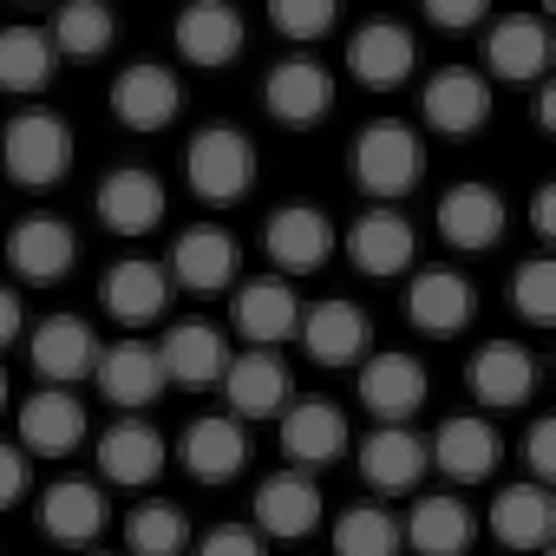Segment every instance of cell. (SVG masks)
<instances>
[{
    "label": "cell",
    "mask_w": 556,
    "mask_h": 556,
    "mask_svg": "<svg viewBox=\"0 0 556 556\" xmlns=\"http://www.w3.org/2000/svg\"><path fill=\"white\" fill-rule=\"evenodd\" d=\"M184 184L203 203H242L255 190V138L236 125H203L184 151Z\"/></svg>",
    "instance_id": "cell-2"
},
{
    "label": "cell",
    "mask_w": 556,
    "mask_h": 556,
    "mask_svg": "<svg viewBox=\"0 0 556 556\" xmlns=\"http://www.w3.org/2000/svg\"><path fill=\"white\" fill-rule=\"evenodd\" d=\"M268 21L282 40L308 47V40H328L334 21H341V0H268Z\"/></svg>",
    "instance_id": "cell-41"
},
{
    "label": "cell",
    "mask_w": 556,
    "mask_h": 556,
    "mask_svg": "<svg viewBox=\"0 0 556 556\" xmlns=\"http://www.w3.org/2000/svg\"><path fill=\"white\" fill-rule=\"evenodd\" d=\"M491 536H497L504 549H517V556L549 549V543H556V497H549V484H536V478L504 484V491L491 497Z\"/></svg>",
    "instance_id": "cell-17"
},
{
    "label": "cell",
    "mask_w": 556,
    "mask_h": 556,
    "mask_svg": "<svg viewBox=\"0 0 556 556\" xmlns=\"http://www.w3.org/2000/svg\"><path fill=\"white\" fill-rule=\"evenodd\" d=\"M530 229H536V236H556V184H536V197H530Z\"/></svg>",
    "instance_id": "cell-47"
},
{
    "label": "cell",
    "mask_w": 556,
    "mask_h": 556,
    "mask_svg": "<svg viewBox=\"0 0 556 556\" xmlns=\"http://www.w3.org/2000/svg\"><path fill=\"white\" fill-rule=\"evenodd\" d=\"M8 400H14V393H8V367H0V413H8Z\"/></svg>",
    "instance_id": "cell-48"
},
{
    "label": "cell",
    "mask_w": 556,
    "mask_h": 556,
    "mask_svg": "<svg viewBox=\"0 0 556 556\" xmlns=\"http://www.w3.org/2000/svg\"><path fill=\"white\" fill-rule=\"evenodd\" d=\"M295 334H302L308 361H321V367H354L361 354H374V315L348 295H328V302L302 308Z\"/></svg>",
    "instance_id": "cell-6"
},
{
    "label": "cell",
    "mask_w": 556,
    "mask_h": 556,
    "mask_svg": "<svg viewBox=\"0 0 556 556\" xmlns=\"http://www.w3.org/2000/svg\"><path fill=\"white\" fill-rule=\"evenodd\" d=\"M504 197L484 184V177H465V184H452L445 197H439V236L452 242V249H465V255H478V249H491L497 236H504Z\"/></svg>",
    "instance_id": "cell-26"
},
{
    "label": "cell",
    "mask_w": 556,
    "mask_h": 556,
    "mask_svg": "<svg viewBox=\"0 0 556 556\" xmlns=\"http://www.w3.org/2000/svg\"><path fill=\"white\" fill-rule=\"evenodd\" d=\"M0 164H8V177L27 184V190H53L73 170V125L60 112H21L8 131H0Z\"/></svg>",
    "instance_id": "cell-3"
},
{
    "label": "cell",
    "mask_w": 556,
    "mask_h": 556,
    "mask_svg": "<svg viewBox=\"0 0 556 556\" xmlns=\"http://www.w3.org/2000/svg\"><path fill=\"white\" fill-rule=\"evenodd\" d=\"M328 517V497L308 471H275L255 484V530L262 536H315Z\"/></svg>",
    "instance_id": "cell-18"
},
{
    "label": "cell",
    "mask_w": 556,
    "mask_h": 556,
    "mask_svg": "<svg viewBox=\"0 0 556 556\" xmlns=\"http://www.w3.org/2000/svg\"><path fill=\"white\" fill-rule=\"evenodd\" d=\"M426 471H432V452L413 426H380L361 439V478L374 491H419Z\"/></svg>",
    "instance_id": "cell-32"
},
{
    "label": "cell",
    "mask_w": 556,
    "mask_h": 556,
    "mask_svg": "<svg viewBox=\"0 0 556 556\" xmlns=\"http://www.w3.org/2000/svg\"><path fill=\"white\" fill-rule=\"evenodd\" d=\"M354 367H361V406L380 426H406L426 406V393H432L426 361H413V354H361Z\"/></svg>",
    "instance_id": "cell-7"
},
{
    "label": "cell",
    "mask_w": 556,
    "mask_h": 556,
    "mask_svg": "<svg viewBox=\"0 0 556 556\" xmlns=\"http://www.w3.org/2000/svg\"><path fill=\"white\" fill-rule=\"evenodd\" d=\"M471 393H478V406H491V413H510V406H523L530 393H536V354L523 348V341H484L478 354H471Z\"/></svg>",
    "instance_id": "cell-28"
},
{
    "label": "cell",
    "mask_w": 556,
    "mask_h": 556,
    "mask_svg": "<svg viewBox=\"0 0 556 556\" xmlns=\"http://www.w3.org/2000/svg\"><path fill=\"white\" fill-rule=\"evenodd\" d=\"M197 556H268V549H262V536H255L249 523H216V530L197 543Z\"/></svg>",
    "instance_id": "cell-43"
},
{
    "label": "cell",
    "mask_w": 556,
    "mask_h": 556,
    "mask_svg": "<svg viewBox=\"0 0 556 556\" xmlns=\"http://www.w3.org/2000/svg\"><path fill=\"white\" fill-rule=\"evenodd\" d=\"M99 308L118 321V328H151L164 321L170 308V268L144 262V255H125L105 268V282H99Z\"/></svg>",
    "instance_id": "cell-9"
},
{
    "label": "cell",
    "mask_w": 556,
    "mask_h": 556,
    "mask_svg": "<svg viewBox=\"0 0 556 556\" xmlns=\"http://www.w3.org/2000/svg\"><path fill=\"white\" fill-rule=\"evenodd\" d=\"M184 543H190V523L170 497H151L125 517V549L131 556H184Z\"/></svg>",
    "instance_id": "cell-38"
},
{
    "label": "cell",
    "mask_w": 556,
    "mask_h": 556,
    "mask_svg": "<svg viewBox=\"0 0 556 556\" xmlns=\"http://www.w3.org/2000/svg\"><path fill=\"white\" fill-rule=\"evenodd\" d=\"M471 315H478V295H471V282L458 268H419L413 282H406V321L419 328V334H465L471 328Z\"/></svg>",
    "instance_id": "cell-19"
},
{
    "label": "cell",
    "mask_w": 556,
    "mask_h": 556,
    "mask_svg": "<svg viewBox=\"0 0 556 556\" xmlns=\"http://www.w3.org/2000/svg\"><path fill=\"white\" fill-rule=\"evenodd\" d=\"M471 510H465V497H452V491H426V497H413V510H406V543L419 549V556H465V543H471Z\"/></svg>",
    "instance_id": "cell-35"
},
{
    "label": "cell",
    "mask_w": 556,
    "mask_h": 556,
    "mask_svg": "<svg viewBox=\"0 0 556 556\" xmlns=\"http://www.w3.org/2000/svg\"><path fill=\"white\" fill-rule=\"evenodd\" d=\"M8 262H14V275L21 282H60V275L79 262V236H73V223H60V216H27V223H14V236H8Z\"/></svg>",
    "instance_id": "cell-29"
},
{
    "label": "cell",
    "mask_w": 556,
    "mask_h": 556,
    "mask_svg": "<svg viewBox=\"0 0 556 556\" xmlns=\"http://www.w3.org/2000/svg\"><path fill=\"white\" fill-rule=\"evenodd\" d=\"M47 34H53V53H60V60L92 66V60L112 53V40H118V14L105 8V0H60V14H53Z\"/></svg>",
    "instance_id": "cell-36"
},
{
    "label": "cell",
    "mask_w": 556,
    "mask_h": 556,
    "mask_svg": "<svg viewBox=\"0 0 556 556\" xmlns=\"http://www.w3.org/2000/svg\"><path fill=\"white\" fill-rule=\"evenodd\" d=\"M164 210H170V197H164V177L157 170L125 164V170H112L99 184V223L112 236H151L164 223Z\"/></svg>",
    "instance_id": "cell-25"
},
{
    "label": "cell",
    "mask_w": 556,
    "mask_h": 556,
    "mask_svg": "<svg viewBox=\"0 0 556 556\" xmlns=\"http://www.w3.org/2000/svg\"><path fill=\"white\" fill-rule=\"evenodd\" d=\"M177 458L197 484H229L242 465H249V426L236 413H210V419H190L184 439H177Z\"/></svg>",
    "instance_id": "cell-16"
},
{
    "label": "cell",
    "mask_w": 556,
    "mask_h": 556,
    "mask_svg": "<svg viewBox=\"0 0 556 556\" xmlns=\"http://www.w3.org/2000/svg\"><path fill=\"white\" fill-rule=\"evenodd\" d=\"M27 452L21 445H8V439H0V510H14L21 497H27Z\"/></svg>",
    "instance_id": "cell-45"
},
{
    "label": "cell",
    "mask_w": 556,
    "mask_h": 556,
    "mask_svg": "<svg viewBox=\"0 0 556 556\" xmlns=\"http://www.w3.org/2000/svg\"><path fill=\"white\" fill-rule=\"evenodd\" d=\"M177 105H184V86L157 60H138L112 79V118L125 131H164V125H177Z\"/></svg>",
    "instance_id": "cell-10"
},
{
    "label": "cell",
    "mask_w": 556,
    "mask_h": 556,
    "mask_svg": "<svg viewBox=\"0 0 556 556\" xmlns=\"http://www.w3.org/2000/svg\"><path fill=\"white\" fill-rule=\"evenodd\" d=\"M236 268H242V255L223 223H190L170 242V282H184L190 295H223L236 282Z\"/></svg>",
    "instance_id": "cell-12"
},
{
    "label": "cell",
    "mask_w": 556,
    "mask_h": 556,
    "mask_svg": "<svg viewBox=\"0 0 556 556\" xmlns=\"http://www.w3.org/2000/svg\"><path fill=\"white\" fill-rule=\"evenodd\" d=\"M549 27L536 21V14H504V21H491V34H484V66H491V79H504V86H530V79H543L549 73Z\"/></svg>",
    "instance_id": "cell-24"
},
{
    "label": "cell",
    "mask_w": 556,
    "mask_h": 556,
    "mask_svg": "<svg viewBox=\"0 0 556 556\" xmlns=\"http://www.w3.org/2000/svg\"><path fill=\"white\" fill-rule=\"evenodd\" d=\"M40 523H47L53 543H92V536L112 523V504H105V491L86 484V478H53L47 497H40Z\"/></svg>",
    "instance_id": "cell-34"
},
{
    "label": "cell",
    "mask_w": 556,
    "mask_h": 556,
    "mask_svg": "<svg viewBox=\"0 0 556 556\" xmlns=\"http://www.w3.org/2000/svg\"><path fill=\"white\" fill-rule=\"evenodd\" d=\"M92 380H99V393L112 400V406H125V413H144L170 380H164V361H157V348L151 341H112V348H99V367H92Z\"/></svg>",
    "instance_id": "cell-21"
},
{
    "label": "cell",
    "mask_w": 556,
    "mask_h": 556,
    "mask_svg": "<svg viewBox=\"0 0 556 556\" xmlns=\"http://www.w3.org/2000/svg\"><path fill=\"white\" fill-rule=\"evenodd\" d=\"M170 40H177V60L184 66L216 73V66H229L242 53L249 27H242V14L229 8V0H190V8L177 14V27H170Z\"/></svg>",
    "instance_id": "cell-8"
},
{
    "label": "cell",
    "mask_w": 556,
    "mask_h": 556,
    "mask_svg": "<svg viewBox=\"0 0 556 556\" xmlns=\"http://www.w3.org/2000/svg\"><path fill=\"white\" fill-rule=\"evenodd\" d=\"M164 465H170V445H164V432L144 426V419H118V426L99 432V471H105L112 484H157Z\"/></svg>",
    "instance_id": "cell-31"
},
{
    "label": "cell",
    "mask_w": 556,
    "mask_h": 556,
    "mask_svg": "<svg viewBox=\"0 0 556 556\" xmlns=\"http://www.w3.org/2000/svg\"><path fill=\"white\" fill-rule=\"evenodd\" d=\"M157 361H164V380L170 387H216L223 367H229V341L210 321H177L157 341Z\"/></svg>",
    "instance_id": "cell-33"
},
{
    "label": "cell",
    "mask_w": 556,
    "mask_h": 556,
    "mask_svg": "<svg viewBox=\"0 0 556 556\" xmlns=\"http://www.w3.org/2000/svg\"><path fill=\"white\" fill-rule=\"evenodd\" d=\"M536 556H543V549H536Z\"/></svg>",
    "instance_id": "cell-50"
},
{
    "label": "cell",
    "mask_w": 556,
    "mask_h": 556,
    "mask_svg": "<svg viewBox=\"0 0 556 556\" xmlns=\"http://www.w3.org/2000/svg\"><path fill=\"white\" fill-rule=\"evenodd\" d=\"M262 105H268L275 125L308 131V125H321L328 105H334V73H328L321 60H282V66L262 79Z\"/></svg>",
    "instance_id": "cell-13"
},
{
    "label": "cell",
    "mask_w": 556,
    "mask_h": 556,
    "mask_svg": "<svg viewBox=\"0 0 556 556\" xmlns=\"http://www.w3.org/2000/svg\"><path fill=\"white\" fill-rule=\"evenodd\" d=\"M426 177V144L413 125L400 118H374L361 138H354V184L374 197V203H400L406 190H419Z\"/></svg>",
    "instance_id": "cell-1"
},
{
    "label": "cell",
    "mask_w": 556,
    "mask_h": 556,
    "mask_svg": "<svg viewBox=\"0 0 556 556\" xmlns=\"http://www.w3.org/2000/svg\"><path fill=\"white\" fill-rule=\"evenodd\" d=\"M21 328H27V315H21V295L0 282V348H14L21 341Z\"/></svg>",
    "instance_id": "cell-46"
},
{
    "label": "cell",
    "mask_w": 556,
    "mask_h": 556,
    "mask_svg": "<svg viewBox=\"0 0 556 556\" xmlns=\"http://www.w3.org/2000/svg\"><path fill=\"white\" fill-rule=\"evenodd\" d=\"M334 556H400V517L380 504H348L334 517Z\"/></svg>",
    "instance_id": "cell-39"
},
{
    "label": "cell",
    "mask_w": 556,
    "mask_h": 556,
    "mask_svg": "<svg viewBox=\"0 0 556 556\" xmlns=\"http://www.w3.org/2000/svg\"><path fill=\"white\" fill-rule=\"evenodd\" d=\"M27 8H40V0H27Z\"/></svg>",
    "instance_id": "cell-49"
},
{
    "label": "cell",
    "mask_w": 556,
    "mask_h": 556,
    "mask_svg": "<svg viewBox=\"0 0 556 556\" xmlns=\"http://www.w3.org/2000/svg\"><path fill=\"white\" fill-rule=\"evenodd\" d=\"M27 354H34V374L47 387H73V380H86L99 367V334L79 315H47L34 328V341H27Z\"/></svg>",
    "instance_id": "cell-27"
},
{
    "label": "cell",
    "mask_w": 556,
    "mask_h": 556,
    "mask_svg": "<svg viewBox=\"0 0 556 556\" xmlns=\"http://www.w3.org/2000/svg\"><path fill=\"white\" fill-rule=\"evenodd\" d=\"M510 302H517V315H523L530 328H556V262H549V255L517 262V275H510Z\"/></svg>",
    "instance_id": "cell-40"
},
{
    "label": "cell",
    "mask_w": 556,
    "mask_h": 556,
    "mask_svg": "<svg viewBox=\"0 0 556 556\" xmlns=\"http://www.w3.org/2000/svg\"><path fill=\"white\" fill-rule=\"evenodd\" d=\"M348 452V419L334 400H295L282 406V458L315 471V465H334Z\"/></svg>",
    "instance_id": "cell-30"
},
{
    "label": "cell",
    "mask_w": 556,
    "mask_h": 556,
    "mask_svg": "<svg viewBox=\"0 0 556 556\" xmlns=\"http://www.w3.org/2000/svg\"><path fill=\"white\" fill-rule=\"evenodd\" d=\"M216 387L229 393V413H236L242 426L289 406V367H282V354H275V348L229 354V367H223V380H216Z\"/></svg>",
    "instance_id": "cell-23"
},
{
    "label": "cell",
    "mask_w": 556,
    "mask_h": 556,
    "mask_svg": "<svg viewBox=\"0 0 556 556\" xmlns=\"http://www.w3.org/2000/svg\"><path fill=\"white\" fill-rule=\"evenodd\" d=\"M229 321L249 348H282L295 341L302 302L289 289V275H255V282H229Z\"/></svg>",
    "instance_id": "cell-5"
},
{
    "label": "cell",
    "mask_w": 556,
    "mask_h": 556,
    "mask_svg": "<svg viewBox=\"0 0 556 556\" xmlns=\"http://www.w3.org/2000/svg\"><path fill=\"white\" fill-rule=\"evenodd\" d=\"M419 66V40L400 27V21H367L354 40H348V73L367 86V92H393L406 86Z\"/></svg>",
    "instance_id": "cell-20"
},
{
    "label": "cell",
    "mask_w": 556,
    "mask_h": 556,
    "mask_svg": "<svg viewBox=\"0 0 556 556\" xmlns=\"http://www.w3.org/2000/svg\"><path fill=\"white\" fill-rule=\"evenodd\" d=\"M523 465H530L536 484L556 478V419H536V426H530V439H523Z\"/></svg>",
    "instance_id": "cell-44"
},
{
    "label": "cell",
    "mask_w": 556,
    "mask_h": 556,
    "mask_svg": "<svg viewBox=\"0 0 556 556\" xmlns=\"http://www.w3.org/2000/svg\"><path fill=\"white\" fill-rule=\"evenodd\" d=\"M426 452H432V471H445L452 484H484V478L497 471V458H504V439H497L491 419L458 413V419H445V426L426 439Z\"/></svg>",
    "instance_id": "cell-22"
},
{
    "label": "cell",
    "mask_w": 556,
    "mask_h": 556,
    "mask_svg": "<svg viewBox=\"0 0 556 556\" xmlns=\"http://www.w3.org/2000/svg\"><path fill=\"white\" fill-rule=\"evenodd\" d=\"M419 112H426L432 131L471 138V131H484V118H491V79L471 73V66H439V73L426 79V92H419Z\"/></svg>",
    "instance_id": "cell-11"
},
{
    "label": "cell",
    "mask_w": 556,
    "mask_h": 556,
    "mask_svg": "<svg viewBox=\"0 0 556 556\" xmlns=\"http://www.w3.org/2000/svg\"><path fill=\"white\" fill-rule=\"evenodd\" d=\"M419 8H426V21L445 27V34H465V27L491 21V0H419Z\"/></svg>",
    "instance_id": "cell-42"
},
{
    "label": "cell",
    "mask_w": 556,
    "mask_h": 556,
    "mask_svg": "<svg viewBox=\"0 0 556 556\" xmlns=\"http://www.w3.org/2000/svg\"><path fill=\"white\" fill-rule=\"evenodd\" d=\"M86 445V406L73 387H40L21 400V452L34 458H66Z\"/></svg>",
    "instance_id": "cell-15"
},
{
    "label": "cell",
    "mask_w": 556,
    "mask_h": 556,
    "mask_svg": "<svg viewBox=\"0 0 556 556\" xmlns=\"http://www.w3.org/2000/svg\"><path fill=\"white\" fill-rule=\"evenodd\" d=\"M262 249H268L275 275H315V268H328V262H334V249H341V229L328 223V210H321V203L295 197V203H282V210L268 216V229H262Z\"/></svg>",
    "instance_id": "cell-4"
},
{
    "label": "cell",
    "mask_w": 556,
    "mask_h": 556,
    "mask_svg": "<svg viewBox=\"0 0 556 556\" xmlns=\"http://www.w3.org/2000/svg\"><path fill=\"white\" fill-rule=\"evenodd\" d=\"M348 262L361 268V275H406L413 262H419V236H413V223H406V210H361L354 216V229H348Z\"/></svg>",
    "instance_id": "cell-14"
},
{
    "label": "cell",
    "mask_w": 556,
    "mask_h": 556,
    "mask_svg": "<svg viewBox=\"0 0 556 556\" xmlns=\"http://www.w3.org/2000/svg\"><path fill=\"white\" fill-rule=\"evenodd\" d=\"M53 66H60V53H53L47 27H0V92H14V99L47 92Z\"/></svg>",
    "instance_id": "cell-37"
}]
</instances>
